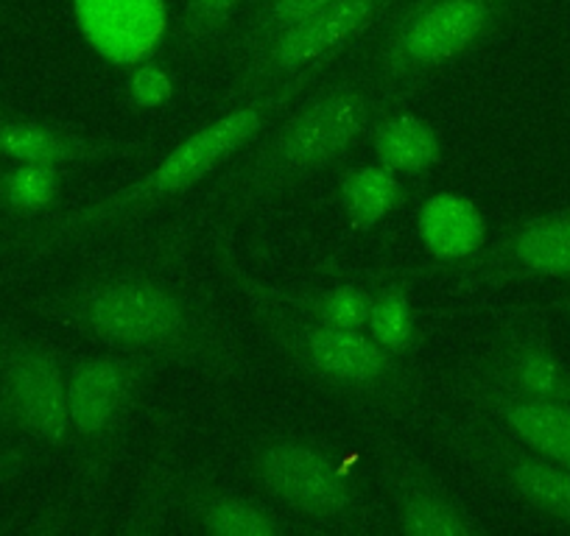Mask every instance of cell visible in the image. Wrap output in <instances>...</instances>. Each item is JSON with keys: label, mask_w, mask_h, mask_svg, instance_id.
I'll use <instances>...</instances> for the list:
<instances>
[{"label": "cell", "mask_w": 570, "mask_h": 536, "mask_svg": "<svg viewBox=\"0 0 570 536\" xmlns=\"http://www.w3.org/2000/svg\"><path fill=\"white\" fill-rule=\"evenodd\" d=\"M42 310L104 349L235 375L238 355L205 299L151 262H112L70 277Z\"/></svg>", "instance_id": "obj_1"}, {"label": "cell", "mask_w": 570, "mask_h": 536, "mask_svg": "<svg viewBox=\"0 0 570 536\" xmlns=\"http://www.w3.org/2000/svg\"><path fill=\"white\" fill-rule=\"evenodd\" d=\"M320 76L322 73H305L255 92V96L240 98L227 112L216 115L196 131H190L183 143L174 146L140 179L40 224L14 246L20 255L29 257L65 255L90 240L112 238V235L129 229L131 224L160 212L163 207H171L174 201L207 182L213 173L222 171L227 162L244 155L249 146H255L320 81Z\"/></svg>", "instance_id": "obj_2"}, {"label": "cell", "mask_w": 570, "mask_h": 536, "mask_svg": "<svg viewBox=\"0 0 570 536\" xmlns=\"http://www.w3.org/2000/svg\"><path fill=\"white\" fill-rule=\"evenodd\" d=\"M216 266L246 299L268 347L322 397L372 417H400L420 406L425 380L411 360L392 355L366 332L342 330L283 302L272 282L246 271L224 240L216 244Z\"/></svg>", "instance_id": "obj_3"}, {"label": "cell", "mask_w": 570, "mask_h": 536, "mask_svg": "<svg viewBox=\"0 0 570 536\" xmlns=\"http://www.w3.org/2000/svg\"><path fill=\"white\" fill-rule=\"evenodd\" d=\"M383 112L366 70L342 73L325 85L316 81L257 140V149L213 188V212L227 221H244L353 155Z\"/></svg>", "instance_id": "obj_4"}, {"label": "cell", "mask_w": 570, "mask_h": 536, "mask_svg": "<svg viewBox=\"0 0 570 536\" xmlns=\"http://www.w3.org/2000/svg\"><path fill=\"white\" fill-rule=\"evenodd\" d=\"M520 0H403L372 48L366 76L383 109H397L422 85L453 68L509 23Z\"/></svg>", "instance_id": "obj_5"}, {"label": "cell", "mask_w": 570, "mask_h": 536, "mask_svg": "<svg viewBox=\"0 0 570 536\" xmlns=\"http://www.w3.org/2000/svg\"><path fill=\"white\" fill-rule=\"evenodd\" d=\"M163 369V360L115 349L73 360L68 369L70 428L87 473H101L112 461Z\"/></svg>", "instance_id": "obj_6"}, {"label": "cell", "mask_w": 570, "mask_h": 536, "mask_svg": "<svg viewBox=\"0 0 570 536\" xmlns=\"http://www.w3.org/2000/svg\"><path fill=\"white\" fill-rule=\"evenodd\" d=\"M257 495L283 514L314 525H347L361 512V492L347 464L308 436H268L252 450Z\"/></svg>", "instance_id": "obj_7"}, {"label": "cell", "mask_w": 570, "mask_h": 536, "mask_svg": "<svg viewBox=\"0 0 570 536\" xmlns=\"http://www.w3.org/2000/svg\"><path fill=\"white\" fill-rule=\"evenodd\" d=\"M397 3L400 0H333L297 29L235 62L222 101L235 103L297 76L325 73L327 64L375 29L377 20Z\"/></svg>", "instance_id": "obj_8"}, {"label": "cell", "mask_w": 570, "mask_h": 536, "mask_svg": "<svg viewBox=\"0 0 570 536\" xmlns=\"http://www.w3.org/2000/svg\"><path fill=\"white\" fill-rule=\"evenodd\" d=\"M149 495L188 528L210 536H283L294 525L261 495H244L222 486L210 475L160 453L146 467Z\"/></svg>", "instance_id": "obj_9"}, {"label": "cell", "mask_w": 570, "mask_h": 536, "mask_svg": "<svg viewBox=\"0 0 570 536\" xmlns=\"http://www.w3.org/2000/svg\"><path fill=\"white\" fill-rule=\"evenodd\" d=\"M445 439L479 473L540 517L570 528V467L518 445L481 419H448Z\"/></svg>", "instance_id": "obj_10"}, {"label": "cell", "mask_w": 570, "mask_h": 536, "mask_svg": "<svg viewBox=\"0 0 570 536\" xmlns=\"http://www.w3.org/2000/svg\"><path fill=\"white\" fill-rule=\"evenodd\" d=\"M448 271L462 288L570 282V201L507 224L479 255Z\"/></svg>", "instance_id": "obj_11"}, {"label": "cell", "mask_w": 570, "mask_h": 536, "mask_svg": "<svg viewBox=\"0 0 570 536\" xmlns=\"http://www.w3.org/2000/svg\"><path fill=\"white\" fill-rule=\"evenodd\" d=\"M0 430L29 436L48 447H73L68 369L57 349L20 344L7 353L0 375Z\"/></svg>", "instance_id": "obj_12"}, {"label": "cell", "mask_w": 570, "mask_h": 536, "mask_svg": "<svg viewBox=\"0 0 570 536\" xmlns=\"http://www.w3.org/2000/svg\"><path fill=\"white\" fill-rule=\"evenodd\" d=\"M462 386L470 417L570 467V399L531 397L473 375H464Z\"/></svg>", "instance_id": "obj_13"}, {"label": "cell", "mask_w": 570, "mask_h": 536, "mask_svg": "<svg viewBox=\"0 0 570 536\" xmlns=\"http://www.w3.org/2000/svg\"><path fill=\"white\" fill-rule=\"evenodd\" d=\"M468 375L531 397L568 399V364L531 321H512L498 330Z\"/></svg>", "instance_id": "obj_14"}, {"label": "cell", "mask_w": 570, "mask_h": 536, "mask_svg": "<svg viewBox=\"0 0 570 536\" xmlns=\"http://www.w3.org/2000/svg\"><path fill=\"white\" fill-rule=\"evenodd\" d=\"M394 523L405 536H473L475 523L459 497L416 458L389 453Z\"/></svg>", "instance_id": "obj_15"}, {"label": "cell", "mask_w": 570, "mask_h": 536, "mask_svg": "<svg viewBox=\"0 0 570 536\" xmlns=\"http://www.w3.org/2000/svg\"><path fill=\"white\" fill-rule=\"evenodd\" d=\"M146 149L129 138H101L70 126L46 123L29 118H0V157L12 162H42V166H96V162L135 157Z\"/></svg>", "instance_id": "obj_16"}, {"label": "cell", "mask_w": 570, "mask_h": 536, "mask_svg": "<svg viewBox=\"0 0 570 536\" xmlns=\"http://www.w3.org/2000/svg\"><path fill=\"white\" fill-rule=\"evenodd\" d=\"M416 235L428 255L442 268H453L479 255L487 244V218L462 193H434L416 212Z\"/></svg>", "instance_id": "obj_17"}, {"label": "cell", "mask_w": 570, "mask_h": 536, "mask_svg": "<svg viewBox=\"0 0 570 536\" xmlns=\"http://www.w3.org/2000/svg\"><path fill=\"white\" fill-rule=\"evenodd\" d=\"M370 146L377 166L397 173L400 179H420L434 171L445 157L440 131L425 118L389 109L375 120Z\"/></svg>", "instance_id": "obj_18"}, {"label": "cell", "mask_w": 570, "mask_h": 536, "mask_svg": "<svg viewBox=\"0 0 570 536\" xmlns=\"http://www.w3.org/2000/svg\"><path fill=\"white\" fill-rule=\"evenodd\" d=\"M405 199H409V190H405L403 179L377 162L350 168L338 185V201H342L344 216H347L350 227L358 232H370L377 224L386 221L394 210L403 207Z\"/></svg>", "instance_id": "obj_19"}, {"label": "cell", "mask_w": 570, "mask_h": 536, "mask_svg": "<svg viewBox=\"0 0 570 536\" xmlns=\"http://www.w3.org/2000/svg\"><path fill=\"white\" fill-rule=\"evenodd\" d=\"M366 336L392 355H397V358H414L422 344V336L420 325H416L414 302H411L409 294V282L389 280L377 291H372Z\"/></svg>", "instance_id": "obj_20"}, {"label": "cell", "mask_w": 570, "mask_h": 536, "mask_svg": "<svg viewBox=\"0 0 570 536\" xmlns=\"http://www.w3.org/2000/svg\"><path fill=\"white\" fill-rule=\"evenodd\" d=\"M274 291L283 302L314 316V319L342 327V330L366 332L372 310L370 288L355 286V282H336V286L305 288V291H285V288L274 286Z\"/></svg>", "instance_id": "obj_21"}, {"label": "cell", "mask_w": 570, "mask_h": 536, "mask_svg": "<svg viewBox=\"0 0 570 536\" xmlns=\"http://www.w3.org/2000/svg\"><path fill=\"white\" fill-rule=\"evenodd\" d=\"M327 3H333V0H257L255 12L249 14V20L233 42V64L266 48L285 31L297 29L299 23L322 12Z\"/></svg>", "instance_id": "obj_22"}, {"label": "cell", "mask_w": 570, "mask_h": 536, "mask_svg": "<svg viewBox=\"0 0 570 536\" xmlns=\"http://www.w3.org/2000/svg\"><path fill=\"white\" fill-rule=\"evenodd\" d=\"M65 188V168L42 162H18L0 173V201L20 218H37L51 210Z\"/></svg>", "instance_id": "obj_23"}, {"label": "cell", "mask_w": 570, "mask_h": 536, "mask_svg": "<svg viewBox=\"0 0 570 536\" xmlns=\"http://www.w3.org/2000/svg\"><path fill=\"white\" fill-rule=\"evenodd\" d=\"M244 0H185L171 34V53L177 59L202 57L227 31Z\"/></svg>", "instance_id": "obj_24"}, {"label": "cell", "mask_w": 570, "mask_h": 536, "mask_svg": "<svg viewBox=\"0 0 570 536\" xmlns=\"http://www.w3.org/2000/svg\"><path fill=\"white\" fill-rule=\"evenodd\" d=\"M26 467V453L20 447H0V484Z\"/></svg>", "instance_id": "obj_25"}, {"label": "cell", "mask_w": 570, "mask_h": 536, "mask_svg": "<svg viewBox=\"0 0 570 536\" xmlns=\"http://www.w3.org/2000/svg\"><path fill=\"white\" fill-rule=\"evenodd\" d=\"M559 308H562L564 310V314H568L570 316V294H564V297L562 299H559Z\"/></svg>", "instance_id": "obj_26"}, {"label": "cell", "mask_w": 570, "mask_h": 536, "mask_svg": "<svg viewBox=\"0 0 570 536\" xmlns=\"http://www.w3.org/2000/svg\"><path fill=\"white\" fill-rule=\"evenodd\" d=\"M3 366H7V349L0 347V375H3Z\"/></svg>", "instance_id": "obj_27"}, {"label": "cell", "mask_w": 570, "mask_h": 536, "mask_svg": "<svg viewBox=\"0 0 570 536\" xmlns=\"http://www.w3.org/2000/svg\"><path fill=\"white\" fill-rule=\"evenodd\" d=\"M568 399H570V366H568Z\"/></svg>", "instance_id": "obj_28"}]
</instances>
